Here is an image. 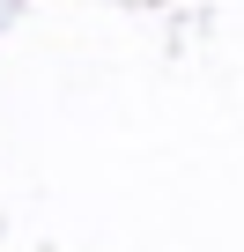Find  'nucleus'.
<instances>
[]
</instances>
